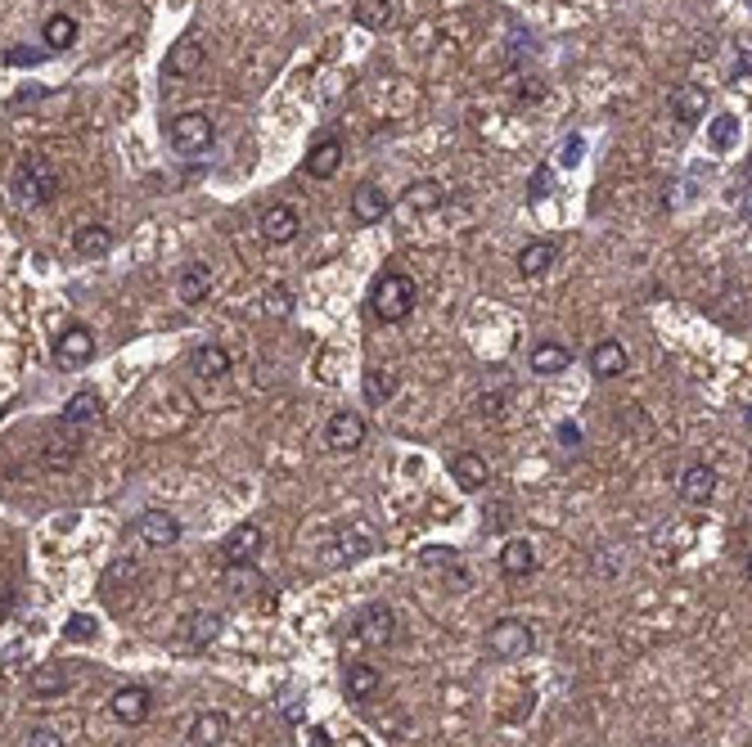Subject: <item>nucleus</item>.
Instances as JSON below:
<instances>
[{"label": "nucleus", "mask_w": 752, "mask_h": 747, "mask_svg": "<svg viewBox=\"0 0 752 747\" xmlns=\"http://www.w3.org/2000/svg\"><path fill=\"white\" fill-rule=\"evenodd\" d=\"M176 293H181L185 306H199L203 297L212 293V270L203 266V261H190V266L181 270V279H176Z\"/></svg>", "instance_id": "obj_28"}, {"label": "nucleus", "mask_w": 752, "mask_h": 747, "mask_svg": "<svg viewBox=\"0 0 752 747\" xmlns=\"http://www.w3.org/2000/svg\"><path fill=\"white\" fill-rule=\"evenodd\" d=\"M190 369L199 378H226L235 369V356L226 347H217V342H203V347L190 351Z\"/></svg>", "instance_id": "obj_24"}, {"label": "nucleus", "mask_w": 752, "mask_h": 747, "mask_svg": "<svg viewBox=\"0 0 752 747\" xmlns=\"http://www.w3.org/2000/svg\"><path fill=\"white\" fill-rule=\"evenodd\" d=\"M257 230H262V239H266V243H275V248H284V243H293V239H298V230H302V216L293 212L289 203H275V207H266V212L257 216Z\"/></svg>", "instance_id": "obj_11"}, {"label": "nucleus", "mask_w": 752, "mask_h": 747, "mask_svg": "<svg viewBox=\"0 0 752 747\" xmlns=\"http://www.w3.org/2000/svg\"><path fill=\"white\" fill-rule=\"evenodd\" d=\"M343 689H347V698H352V702H370L374 693L383 689L379 666H374V662H347V671H343Z\"/></svg>", "instance_id": "obj_19"}, {"label": "nucleus", "mask_w": 752, "mask_h": 747, "mask_svg": "<svg viewBox=\"0 0 752 747\" xmlns=\"http://www.w3.org/2000/svg\"><path fill=\"white\" fill-rule=\"evenodd\" d=\"M140 581V563L131 554H122V558H113L109 567H104V576H100V594L109 603H118V594L122 590H131V585Z\"/></svg>", "instance_id": "obj_20"}, {"label": "nucleus", "mask_w": 752, "mask_h": 747, "mask_svg": "<svg viewBox=\"0 0 752 747\" xmlns=\"http://www.w3.org/2000/svg\"><path fill=\"white\" fill-rule=\"evenodd\" d=\"M500 405H505V392H496V396H482V401H478V410H482V414H500Z\"/></svg>", "instance_id": "obj_47"}, {"label": "nucleus", "mask_w": 752, "mask_h": 747, "mask_svg": "<svg viewBox=\"0 0 752 747\" xmlns=\"http://www.w3.org/2000/svg\"><path fill=\"white\" fill-rule=\"evenodd\" d=\"M262 527L257 522H239L235 531H230L226 540H221V558H226L230 567H248L257 554H262Z\"/></svg>", "instance_id": "obj_10"}, {"label": "nucleus", "mask_w": 752, "mask_h": 747, "mask_svg": "<svg viewBox=\"0 0 752 747\" xmlns=\"http://www.w3.org/2000/svg\"><path fill=\"white\" fill-rule=\"evenodd\" d=\"M230 716L226 711H203V716H194L190 725V747H221L230 738Z\"/></svg>", "instance_id": "obj_23"}, {"label": "nucleus", "mask_w": 752, "mask_h": 747, "mask_svg": "<svg viewBox=\"0 0 752 747\" xmlns=\"http://www.w3.org/2000/svg\"><path fill=\"white\" fill-rule=\"evenodd\" d=\"M388 207H392V198L383 194L379 185H370V180H365V185L352 194V221L356 225H374V221H383V216H388Z\"/></svg>", "instance_id": "obj_21"}, {"label": "nucleus", "mask_w": 752, "mask_h": 747, "mask_svg": "<svg viewBox=\"0 0 752 747\" xmlns=\"http://www.w3.org/2000/svg\"><path fill=\"white\" fill-rule=\"evenodd\" d=\"M500 576H509V581H523V576L536 572V545L532 540H509L505 549H500Z\"/></svg>", "instance_id": "obj_22"}, {"label": "nucleus", "mask_w": 752, "mask_h": 747, "mask_svg": "<svg viewBox=\"0 0 752 747\" xmlns=\"http://www.w3.org/2000/svg\"><path fill=\"white\" fill-rule=\"evenodd\" d=\"M104 419V401L95 392H77L73 401L64 405V414H59V428L77 432V428H95V423Z\"/></svg>", "instance_id": "obj_18"}, {"label": "nucleus", "mask_w": 752, "mask_h": 747, "mask_svg": "<svg viewBox=\"0 0 752 747\" xmlns=\"http://www.w3.org/2000/svg\"><path fill=\"white\" fill-rule=\"evenodd\" d=\"M55 194H59V167L46 158V153H28V158L14 167V176H10V198H14V207L32 212V207L55 203Z\"/></svg>", "instance_id": "obj_1"}, {"label": "nucleus", "mask_w": 752, "mask_h": 747, "mask_svg": "<svg viewBox=\"0 0 752 747\" xmlns=\"http://www.w3.org/2000/svg\"><path fill=\"white\" fill-rule=\"evenodd\" d=\"M527 365H532V374H568L572 369V347L568 342H554V338H541L532 351H527Z\"/></svg>", "instance_id": "obj_14"}, {"label": "nucleus", "mask_w": 752, "mask_h": 747, "mask_svg": "<svg viewBox=\"0 0 752 747\" xmlns=\"http://www.w3.org/2000/svg\"><path fill=\"white\" fill-rule=\"evenodd\" d=\"M577 437H581L577 423H563V428H559V441H577Z\"/></svg>", "instance_id": "obj_48"}, {"label": "nucleus", "mask_w": 752, "mask_h": 747, "mask_svg": "<svg viewBox=\"0 0 752 747\" xmlns=\"http://www.w3.org/2000/svg\"><path fill=\"white\" fill-rule=\"evenodd\" d=\"M68 684H73V675H68L59 662H41L37 671L28 675L32 698H59V693H68Z\"/></svg>", "instance_id": "obj_27"}, {"label": "nucleus", "mask_w": 752, "mask_h": 747, "mask_svg": "<svg viewBox=\"0 0 752 747\" xmlns=\"http://www.w3.org/2000/svg\"><path fill=\"white\" fill-rule=\"evenodd\" d=\"M109 711L122 720V725H145L154 716V693L145 684H122L118 693L109 698Z\"/></svg>", "instance_id": "obj_7"}, {"label": "nucleus", "mask_w": 752, "mask_h": 747, "mask_svg": "<svg viewBox=\"0 0 752 747\" xmlns=\"http://www.w3.org/2000/svg\"><path fill=\"white\" fill-rule=\"evenodd\" d=\"M626 365H631V356H626V347L617 338H604L590 351V374L595 378H617V374H626Z\"/></svg>", "instance_id": "obj_25"}, {"label": "nucleus", "mask_w": 752, "mask_h": 747, "mask_svg": "<svg viewBox=\"0 0 752 747\" xmlns=\"http://www.w3.org/2000/svg\"><path fill=\"white\" fill-rule=\"evenodd\" d=\"M73 41H77V18L73 14H50L46 27H41V45L55 54V50H73Z\"/></svg>", "instance_id": "obj_35"}, {"label": "nucleus", "mask_w": 752, "mask_h": 747, "mask_svg": "<svg viewBox=\"0 0 752 747\" xmlns=\"http://www.w3.org/2000/svg\"><path fill=\"white\" fill-rule=\"evenodd\" d=\"M113 243H118V234H113V225H104V221H91V225H77L73 230V248H77V257H109L113 252Z\"/></svg>", "instance_id": "obj_17"}, {"label": "nucleus", "mask_w": 752, "mask_h": 747, "mask_svg": "<svg viewBox=\"0 0 752 747\" xmlns=\"http://www.w3.org/2000/svg\"><path fill=\"white\" fill-rule=\"evenodd\" d=\"M28 747H68V743H64V734H59V729L37 725V729L28 734Z\"/></svg>", "instance_id": "obj_42"}, {"label": "nucleus", "mask_w": 752, "mask_h": 747, "mask_svg": "<svg viewBox=\"0 0 752 747\" xmlns=\"http://www.w3.org/2000/svg\"><path fill=\"white\" fill-rule=\"evenodd\" d=\"M671 113H676V122L694 126L707 117V86H680L676 95H671Z\"/></svg>", "instance_id": "obj_29"}, {"label": "nucleus", "mask_w": 752, "mask_h": 747, "mask_svg": "<svg viewBox=\"0 0 752 747\" xmlns=\"http://www.w3.org/2000/svg\"><path fill=\"white\" fill-rule=\"evenodd\" d=\"M199 68H203V45L190 41V36H185V41H176V50L167 54V63H163L167 77H194Z\"/></svg>", "instance_id": "obj_31"}, {"label": "nucleus", "mask_w": 752, "mask_h": 747, "mask_svg": "<svg viewBox=\"0 0 752 747\" xmlns=\"http://www.w3.org/2000/svg\"><path fill=\"white\" fill-rule=\"evenodd\" d=\"M113 747H127V743H113Z\"/></svg>", "instance_id": "obj_50"}, {"label": "nucleus", "mask_w": 752, "mask_h": 747, "mask_svg": "<svg viewBox=\"0 0 752 747\" xmlns=\"http://www.w3.org/2000/svg\"><path fill=\"white\" fill-rule=\"evenodd\" d=\"M77 455H82V441H77L68 428H64V437H50L46 446H41V464H46L50 473H55V468H59V473H64V468H73Z\"/></svg>", "instance_id": "obj_30"}, {"label": "nucleus", "mask_w": 752, "mask_h": 747, "mask_svg": "<svg viewBox=\"0 0 752 747\" xmlns=\"http://www.w3.org/2000/svg\"><path fill=\"white\" fill-rule=\"evenodd\" d=\"M446 468H451V477L460 482V491H482V486L491 482V464L478 455V450H460V455L446 459Z\"/></svg>", "instance_id": "obj_16"}, {"label": "nucleus", "mask_w": 752, "mask_h": 747, "mask_svg": "<svg viewBox=\"0 0 752 747\" xmlns=\"http://www.w3.org/2000/svg\"><path fill=\"white\" fill-rule=\"evenodd\" d=\"M365 419L356 410H334L325 423V446L329 450H361L365 446Z\"/></svg>", "instance_id": "obj_8"}, {"label": "nucleus", "mask_w": 752, "mask_h": 747, "mask_svg": "<svg viewBox=\"0 0 752 747\" xmlns=\"http://www.w3.org/2000/svg\"><path fill=\"white\" fill-rule=\"evenodd\" d=\"M212 140H217V122H212L208 113H176L172 122H167V144H172L176 153H185V158L212 149Z\"/></svg>", "instance_id": "obj_4"}, {"label": "nucleus", "mask_w": 752, "mask_h": 747, "mask_svg": "<svg viewBox=\"0 0 752 747\" xmlns=\"http://www.w3.org/2000/svg\"><path fill=\"white\" fill-rule=\"evenodd\" d=\"M379 549H383V536L370 518H347L343 527H338L329 554H338V563H365V558H374Z\"/></svg>", "instance_id": "obj_3"}, {"label": "nucleus", "mask_w": 752, "mask_h": 747, "mask_svg": "<svg viewBox=\"0 0 752 747\" xmlns=\"http://www.w3.org/2000/svg\"><path fill=\"white\" fill-rule=\"evenodd\" d=\"M581 149H586V140H581V135H568V149H563V167H577V162H581Z\"/></svg>", "instance_id": "obj_45"}, {"label": "nucleus", "mask_w": 752, "mask_h": 747, "mask_svg": "<svg viewBox=\"0 0 752 747\" xmlns=\"http://www.w3.org/2000/svg\"><path fill=\"white\" fill-rule=\"evenodd\" d=\"M554 261H559V243L532 239L523 252H518V275H523V279H536V275H545Z\"/></svg>", "instance_id": "obj_26"}, {"label": "nucleus", "mask_w": 752, "mask_h": 747, "mask_svg": "<svg viewBox=\"0 0 752 747\" xmlns=\"http://www.w3.org/2000/svg\"><path fill=\"white\" fill-rule=\"evenodd\" d=\"M527 198H550V167H536L527 180Z\"/></svg>", "instance_id": "obj_43"}, {"label": "nucleus", "mask_w": 752, "mask_h": 747, "mask_svg": "<svg viewBox=\"0 0 752 747\" xmlns=\"http://www.w3.org/2000/svg\"><path fill=\"white\" fill-rule=\"evenodd\" d=\"M419 563H424V567H451V572H455L460 558H455V549H446V545H428L424 554H419Z\"/></svg>", "instance_id": "obj_40"}, {"label": "nucleus", "mask_w": 752, "mask_h": 747, "mask_svg": "<svg viewBox=\"0 0 752 747\" xmlns=\"http://www.w3.org/2000/svg\"><path fill=\"white\" fill-rule=\"evenodd\" d=\"M361 396H365V405H388L392 396H397V374L392 369H365V378H361Z\"/></svg>", "instance_id": "obj_33"}, {"label": "nucleus", "mask_w": 752, "mask_h": 747, "mask_svg": "<svg viewBox=\"0 0 752 747\" xmlns=\"http://www.w3.org/2000/svg\"><path fill=\"white\" fill-rule=\"evenodd\" d=\"M406 203L415 207V212H433V207L446 203V189L437 185V180H419V185L406 189Z\"/></svg>", "instance_id": "obj_36"}, {"label": "nucleus", "mask_w": 752, "mask_h": 747, "mask_svg": "<svg viewBox=\"0 0 752 747\" xmlns=\"http://www.w3.org/2000/svg\"><path fill=\"white\" fill-rule=\"evenodd\" d=\"M46 95H50L46 86H32V90H23V95H14L10 104H14V108H23V104H37V99H46Z\"/></svg>", "instance_id": "obj_46"}, {"label": "nucleus", "mask_w": 752, "mask_h": 747, "mask_svg": "<svg viewBox=\"0 0 752 747\" xmlns=\"http://www.w3.org/2000/svg\"><path fill=\"white\" fill-rule=\"evenodd\" d=\"M311 743H316V747H329V738H325V729H311Z\"/></svg>", "instance_id": "obj_49"}, {"label": "nucleus", "mask_w": 752, "mask_h": 747, "mask_svg": "<svg viewBox=\"0 0 752 747\" xmlns=\"http://www.w3.org/2000/svg\"><path fill=\"white\" fill-rule=\"evenodd\" d=\"M50 50L46 45H14V50H5V63L10 68H23V63H46Z\"/></svg>", "instance_id": "obj_39"}, {"label": "nucleus", "mask_w": 752, "mask_h": 747, "mask_svg": "<svg viewBox=\"0 0 752 747\" xmlns=\"http://www.w3.org/2000/svg\"><path fill=\"white\" fill-rule=\"evenodd\" d=\"M532 644H536V635H532V626H527L523 617H500L496 626L487 630V648H491V657H500V662L527 657V653H532Z\"/></svg>", "instance_id": "obj_6"}, {"label": "nucleus", "mask_w": 752, "mask_h": 747, "mask_svg": "<svg viewBox=\"0 0 752 747\" xmlns=\"http://www.w3.org/2000/svg\"><path fill=\"white\" fill-rule=\"evenodd\" d=\"M221 626H226L221 612H194V617L185 621V639H190V648H208L221 639Z\"/></svg>", "instance_id": "obj_34"}, {"label": "nucleus", "mask_w": 752, "mask_h": 747, "mask_svg": "<svg viewBox=\"0 0 752 747\" xmlns=\"http://www.w3.org/2000/svg\"><path fill=\"white\" fill-rule=\"evenodd\" d=\"M707 140H712V149H730V144L739 140V117H734V113H716L712 122H707Z\"/></svg>", "instance_id": "obj_37"}, {"label": "nucleus", "mask_w": 752, "mask_h": 747, "mask_svg": "<svg viewBox=\"0 0 752 747\" xmlns=\"http://www.w3.org/2000/svg\"><path fill=\"white\" fill-rule=\"evenodd\" d=\"M352 639L365 648H388L397 639V612L388 603H365L352 621Z\"/></svg>", "instance_id": "obj_5"}, {"label": "nucleus", "mask_w": 752, "mask_h": 747, "mask_svg": "<svg viewBox=\"0 0 752 747\" xmlns=\"http://www.w3.org/2000/svg\"><path fill=\"white\" fill-rule=\"evenodd\" d=\"M338 167H343V140H338V135H320L307 153V176L311 180H334Z\"/></svg>", "instance_id": "obj_15"}, {"label": "nucleus", "mask_w": 752, "mask_h": 747, "mask_svg": "<svg viewBox=\"0 0 752 747\" xmlns=\"http://www.w3.org/2000/svg\"><path fill=\"white\" fill-rule=\"evenodd\" d=\"M64 639H73V644H91L95 639V617H86V612H73L64 626Z\"/></svg>", "instance_id": "obj_38"}, {"label": "nucleus", "mask_w": 752, "mask_h": 747, "mask_svg": "<svg viewBox=\"0 0 752 747\" xmlns=\"http://www.w3.org/2000/svg\"><path fill=\"white\" fill-rule=\"evenodd\" d=\"M356 23L370 27V32H388L397 23V0H356Z\"/></svg>", "instance_id": "obj_32"}, {"label": "nucleus", "mask_w": 752, "mask_h": 747, "mask_svg": "<svg viewBox=\"0 0 752 747\" xmlns=\"http://www.w3.org/2000/svg\"><path fill=\"white\" fill-rule=\"evenodd\" d=\"M676 491L689 509H707V500L716 495V468L712 464H689L685 473H680Z\"/></svg>", "instance_id": "obj_12"}, {"label": "nucleus", "mask_w": 752, "mask_h": 747, "mask_svg": "<svg viewBox=\"0 0 752 747\" xmlns=\"http://www.w3.org/2000/svg\"><path fill=\"white\" fill-rule=\"evenodd\" d=\"M136 536L145 540L149 549H172L176 540H181V518H172V513H163V509H145L136 518Z\"/></svg>", "instance_id": "obj_9"}, {"label": "nucleus", "mask_w": 752, "mask_h": 747, "mask_svg": "<svg viewBox=\"0 0 752 747\" xmlns=\"http://www.w3.org/2000/svg\"><path fill=\"white\" fill-rule=\"evenodd\" d=\"M748 77H752V54L743 50V54H739V63H734V72H730V86H734V90H743V86H748Z\"/></svg>", "instance_id": "obj_44"}, {"label": "nucleus", "mask_w": 752, "mask_h": 747, "mask_svg": "<svg viewBox=\"0 0 752 747\" xmlns=\"http://www.w3.org/2000/svg\"><path fill=\"white\" fill-rule=\"evenodd\" d=\"M415 306H419V284L406 275V270H383V275H374V284H370L374 320L406 324L410 315H415Z\"/></svg>", "instance_id": "obj_2"}, {"label": "nucleus", "mask_w": 752, "mask_h": 747, "mask_svg": "<svg viewBox=\"0 0 752 747\" xmlns=\"http://www.w3.org/2000/svg\"><path fill=\"white\" fill-rule=\"evenodd\" d=\"M266 311H271V315H280V320H284V315H293V293H289V288H284V284H275L271 293H266Z\"/></svg>", "instance_id": "obj_41"}, {"label": "nucleus", "mask_w": 752, "mask_h": 747, "mask_svg": "<svg viewBox=\"0 0 752 747\" xmlns=\"http://www.w3.org/2000/svg\"><path fill=\"white\" fill-rule=\"evenodd\" d=\"M55 356H59V365H86V360L95 356V333L86 329V324H68V329H59Z\"/></svg>", "instance_id": "obj_13"}]
</instances>
